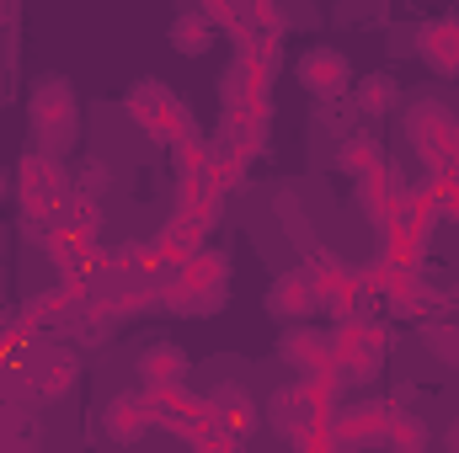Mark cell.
I'll return each instance as SVG.
<instances>
[{
  "mask_svg": "<svg viewBox=\"0 0 459 453\" xmlns=\"http://www.w3.org/2000/svg\"><path fill=\"white\" fill-rule=\"evenodd\" d=\"M294 75H299V86L310 91V97H321V102H332V97H342L347 86H352V64H347L342 48H305L299 54V64H294Z\"/></svg>",
  "mask_w": 459,
  "mask_h": 453,
  "instance_id": "obj_2",
  "label": "cell"
},
{
  "mask_svg": "<svg viewBox=\"0 0 459 453\" xmlns=\"http://www.w3.org/2000/svg\"><path fill=\"white\" fill-rule=\"evenodd\" d=\"M209 406H214L220 416H235L240 427H251V416H256V411H251V395H246L240 384H214V389H209Z\"/></svg>",
  "mask_w": 459,
  "mask_h": 453,
  "instance_id": "obj_11",
  "label": "cell"
},
{
  "mask_svg": "<svg viewBox=\"0 0 459 453\" xmlns=\"http://www.w3.org/2000/svg\"><path fill=\"white\" fill-rule=\"evenodd\" d=\"M32 128L48 150H70L75 144V128H81V113H75V86L65 75H48L38 81L32 91Z\"/></svg>",
  "mask_w": 459,
  "mask_h": 453,
  "instance_id": "obj_1",
  "label": "cell"
},
{
  "mask_svg": "<svg viewBox=\"0 0 459 453\" xmlns=\"http://www.w3.org/2000/svg\"><path fill=\"white\" fill-rule=\"evenodd\" d=\"M182 368H187V357H182V346H171V341H155V346L139 352V379H144V389H171V384L182 379Z\"/></svg>",
  "mask_w": 459,
  "mask_h": 453,
  "instance_id": "obj_7",
  "label": "cell"
},
{
  "mask_svg": "<svg viewBox=\"0 0 459 453\" xmlns=\"http://www.w3.org/2000/svg\"><path fill=\"white\" fill-rule=\"evenodd\" d=\"M342 155H347V166H368L374 160V139H347Z\"/></svg>",
  "mask_w": 459,
  "mask_h": 453,
  "instance_id": "obj_16",
  "label": "cell"
},
{
  "mask_svg": "<svg viewBox=\"0 0 459 453\" xmlns=\"http://www.w3.org/2000/svg\"><path fill=\"white\" fill-rule=\"evenodd\" d=\"M390 443H395V449H422V443H428V427H422L417 416H401V422L390 427Z\"/></svg>",
  "mask_w": 459,
  "mask_h": 453,
  "instance_id": "obj_14",
  "label": "cell"
},
{
  "mask_svg": "<svg viewBox=\"0 0 459 453\" xmlns=\"http://www.w3.org/2000/svg\"><path fill=\"white\" fill-rule=\"evenodd\" d=\"M417 54L433 75H459V16H438L417 32Z\"/></svg>",
  "mask_w": 459,
  "mask_h": 453,
  "instance_id": "obj_5",
  "label": "cell"
},
{
  "mask_svg": "<svg viewBox=\"0 0 459 453\" xmlns=\"http://www.w3.org/2000/svg\"><path fill=\"white\" fill-rule=\"evenodd\" d=\"M316 283L310 278H299V272H289V278H278L273 283V294H267V315H278V321H310L316 315Z\"/></svg>",
  "mask_w": 459,
  "mask_h": 453,
  "instance_id": "obj_6",
  "label": "cell"
},
{
  "mask_svg": "<svg viewBox=\"0 0 459 453\" xmlns=\"http://www.w3.org/2000/svg\"><path fill=\"white\" fill-rule=\"evenodd\" d=\"M150 400L139 395V389H123L108 400V411H102V432L113 438V443H139L144 432H150Z\"/></svg>",
  "mask_w": 459,
  "mask_h": 453,
  "instance_id": "obj_4",
  "label": "cell"
},
{
  "mask_svg": "<svg viewBox=\"0 0 459 453\" xmlns=\"http://www.w3.org/2000/svg\"><path fill=\"white\" fill-rule=\"evenodd\" d=\"M428 346H433L438 357L459 363V331H455V326H444V331H438V326H428Z\"/></svg>",
  "mask_w": 459,
  "mask_h": 453,
  "instance_id": "obj_15",
  "label": "cell"
},
{
  "mask_svg": "<svg viewBox=\"0 0 459 453\" xmlns=\"http://www.w3.org/2000/svg\"><path fill=\"white\" fill-rule=\"evenodd\" d=\"M283 357H289V363H310V368H316V363L326 357V346L310 337V331H289V337H283Z\"/></svg>",
  "mask_w": 459,
  "mask_h": 453,
  "instance_id": "obj_13",
  "label": "cell"
},
{
  "mask_svg": "<svg viewBox=\"0 0 459 453\" xmlns=\"http://www.w3.org/2000/svg\"><path fill=\"white\" fill-rule=\"evenodd\" d=\"M27 379H32V395L59 400V395H70V389H75V379H81V357H75L70 346H43V352L32 357Z\"/></svg>",
  "mask_w": 459,
  "mask_h": 453,
  "instance_id": "obj_3",
  "label": "cell"
},
{
  "mask_svg": "<svg viewBox=\"0 0 459 453\" xmlns=\"http://www.w3.org/2000/svg\"><path fill=\"white\" fill-rule=\"evenodd\" d=\"M22 187H27L32 203H59V192H65L59 160H54V155H32V160L22 166Z\"/></svg>",
  "mask_w": 459,
  "mask_h": 453,
  "instance_id": "obj_9",
  "label": "cell"
},
{
  "mask_svg": "<svg viewBox=\"0 0 459 453\" xmlns=\"http://www.w3.org/2000/svg\"><path fill=\"white\" fill-rule=\"evenodd\" d=\"M171 48L177 54H187V59H198V54H209L214 48V21L204 16V11H182L177 21H171Z\"/></svg>",
  "mask_w": 459,
  "mask_h": 453,
  "instance_id": "obj_8",
  "label": "cell"
},
{
  "mask_svg": "<svg viewBox=\"0 0 459 453\" xmlns=\"http://www.w3.org/2000/svg\"><path fill=\"white\" fill-rule=\"evenodd\" d=\"M155 107H171V97H166L155 81H144V86H134V91H128V113L139 117V123L160 128V113H155Z\"/></svg>",
  "mask_w": 459,
  "mask_h": 453,
  "instance_id": "obj_12",
  "label": "cell"
},
{
  "mask_svg": "<svg viewBox=\"0 0 459 453\" xmlns=\"http://www.w3.org/2000/svg\"><path fill=\"white\" fill-rule=\"evenodd\" d=\"M444 443H449V449H459V422L449 427V432H444Z\"/></svg>",
  "mask_w": 459,
  "mask_h": 453,
  "instance_id": "obj_17",
  "label": "cell"
},
{
  "mask_svg": "<svg viewBox=\"0 0 459 453\" xmlns=\"http://www.w3.org/2000/svg\"><path fill=\"white\" fill-rule=\"evenodd\" d=\"M5 192H11V176H5V171H0V203H5Z\"/></svg>",
  "mask_w": 459,
  "mask_h": 453,
  "instance_id": "obj_18",
  "label": "cell"
},
{
  "mask_svg": "<svg viewBox=\"0 0 459 453\" xmlns=\"http://www.w3.org/2000/svg\"><path fill=\"white\" fill-rule=\"evenodd\" d=\"M395 102H401V81L395 75H363L358 81V113H368V117H385V113H395Z\"/></svg>",
  "mask_w": 459,
  "mask_h": 453,
  "instance_id": "obj_10",
  "label": "cell"
}]
</instances>
